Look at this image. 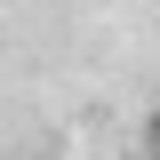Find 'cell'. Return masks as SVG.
<instances>
[]
</instances>
